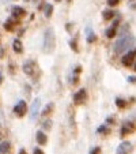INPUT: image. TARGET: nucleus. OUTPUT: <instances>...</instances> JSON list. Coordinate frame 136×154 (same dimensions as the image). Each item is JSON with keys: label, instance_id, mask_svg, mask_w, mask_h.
Returning a JSON list of instances; mask_svg holds the SVG:
<instances>
[{"label": "nucleus", "instance_id": "5701e85b", "mask_svg": "<svg viewBox=\"0 0 136 154\" xmlns=\"http://www.w3.org/2000/svg\"><path fill=\"white\" fill-rule=\"evenodd\" d=\"M119 3H120V0H107V4L110 7H116Z\"/></svg>", "mask_w": 136, "mask_h": 154}, {"label": "nucleus", "instance_id": "f257e3e1", "mask_svg": "<svg viewBox=\"0 0 136 154\" xmlns=\"http://www.w3.org/2000/svg\"><path fill=\"white\" fill-rule=\"evenodd\" d=\"M133 42H135V37H133V35H131V34L122 35V37L116 42L114 52H116L117 55H121V53H124L125 51H128L129 48H132Z\"/></svg>", "mask_w": 136, "mask_h": 154}, {"label": "nucleus", "instance_id": "72a5a7b5", "mask_svg": "<svg viewBox=\"0 0 136 154\" xmlns=\"http://www.w3.org/2000/svg\"><path fill=\"white\" fill-rule=\"evenodd\" d=\"M135 71H136V66H135Z\"/></svg>", "mask_w": 136, "mask_h": 154}, {"label": "nucleus", "instance_id": "bb28decb", "mask_svg": "<svg viewBox=\"0 0 136 154\" xmlns=\"http://www.w3.org/2000/svg\"><path fill=\"white\" fill-rule=\"evenodd\" d=\"M128 82H132V83H136V78H135V76H128Z\"/></svg>", "mask_w": 136, "mask_h": 154}, {"label": "nucleus", "instance_id": "1a4fd4ad", "mask_svg": "<svg viewBox=\"0 0 136 154\" xmlns=\"http://www.w3.org/2000/svg\"><path fill=\"white\" fill-rule=\"evenodd\" d=\"M25 14H26V11H25L22 7L15 6V7H12V10H11V17L14 20H19L20 18L25 17Z\"/></svg>", "mask_w": 136, "mask_h": 154}, {"label": "nucleus", "instance_id": "0eeeda50", "mask_svg": "<svg viewBox=\"0 0 136 154\" xmlns=\"http://www.w3.org/2000/svg\"><path fill=\"white\" fill-rule=\"evenodd\" d=\"M86 100H87V91H86V89H80V90H78L75 93V96H74V102H75L76 105L83 104Z\"/></svg>", "mask_w": 136, "mask_h": 154}, {"label": "nucleus", "instance_id": "f03ea898", "mask_svg": "<svg viewBox=\"0 0 136 154\" xmlns=\"http://www.w3.org/2000/svg\"><path fill=\"white\" fill-rule=\"evenodd\" d=\"M55 33H53V29L49 27V29L45 30L44 33V45H42V49L45 53H52L53 49H55Z\"/></svg>", "mask_w": 136, "mask_h": 154}, {"label": "nucleus", "instance_id": "6e6552de", "mask_svg": "<svg viewBox=\"0 0 136 154\" xmlns=\"http://www.w3.org/2000/svg\"><path fill=\"white\" fill-rule=\"evenodd\" d=\"M22 68H23V72L26 74V75L33 76V75H34V68H35V64H34V61H32V60H27V61H25V63H23V66H22Z\"/></svg>", "mask_w": 136, "mask_h": 154}, {"label": "nucleus", "instance_id": "c756f323", "mask_svg": "<svg viewBox=\"0 0 136 154\" xmlns=\"http://www.w3.org/2000/svg\"><path fill=\"white\" fill-rule=\"evenodd\" d=\"M19 154H27V153H26V151H25V150H23V149H22V150H20V151H19Z\"/></svg>", "mask_w": 136, "mask_h": 154}, {"label": "nucleus", "instance_id": "dca6fc26", "mask_svg": "<svg viewBox=\"0 0 136 154\" xmlns=\"http://www.w3.org/2000/svg\"><path fill=\"white\" fill-rule=\"evenodd\" d=\"M53 14V6L52 4H45V7H44V15H45V18H50Z\"/></svg>", "mask_w": 136, "mask_h": 154}, {"label": "nucleus", "instance_id": "2f4dec72", "mask_svg": "<svg viewBox=\"0 0 136 154\" xmlns=\"http://www.w3.org/2000/svg\"><path fill=\"white\" fill-rule=\"evenodd\" d=\"M25 2H33V0H25Z\"/></svg>", "mask_w": 136, "mask_h": 154}, {"label": "nucleus", "instance_id": "b1692460", "mask_svg": "<svg viewBox=\"0 0 136 154\" xmlns=\"http://www.w3.org/2000/svg\"><path fill=\"white\" fill-rule=\"evenodd\" d=\"M106 130H107V128L105 127V125H101V127H98L97 132H98V134H105V132H106Z\"/></svg>", "mask_w": 136, "mask_h": 154}, {"label": "nucleus", "instance_id": "20e7f679", "mask_svg": "<svg viewBox=\"0 0 136 154\" xmlns=\"http://www.w3.org/2000/svg\"><path fill=\"white\" fill-rule=\"evenodd\" d=\"M14 113L17 115L18 117H23L27 113V105L23 100H20V101L14 106Z\"/></svg>", "mask_w": 136, "mask_h": 154}, {"label": "nucleus", "instance_id": "c85d7f7f", "mask_svg": "<svg viewBox=\"0 0 136 154\" xmlns=\"http://www.w3.org/2000/svg\"><path fill=\"white\" fill-rule=\"evenodd\" d=\"M3 56H4V49L3 48H0V59L3 57Z\"/></svg>", "mask_w": 136, "mask_h": 154}, {"label": "nucleus", "instance_id": "473e14b6", "mask_svg": "<svg viewBox=\"0 0 136 154\" xmlns=\"http://www.w3.org/2000/svg\"><path fill=\"white\" fill-rule=\"evenodd\" d=\"M56 2H61V0H56Z\"/></svg>", "mask_w": 136, "mask_h": 154}, {"label": "nucleus", "instance_id": "393cba45", "mask_svg": "<svg viewBox=\"0 0 136 154\" xmlns=\"http://www.w3.org/2000/svg\"><path fill=\"white\" fill-rule=\"evenodd\" d=\"M75 44H76V40H71V41H70V45H71V48H72V49L75 51V52H78V48H76V45H75Z\"/></svg>", "mask_w": 136, "mask_h": 154}, {"label": "nucleus", "instance_id": "ddd939ff", "mask_svg": "<svg viewBox=\"0 0 136 154\" xmlns=\"http://www.w3.org/2000/svg\"><path fill=\"white\" fill-rule=\"evenodd\" d=\"M35 139H37V142L40 143V145H45L48 140L47 135L44 134L42 131H37V134H35Z\"/></svg>", "mask_w": 136, "mask_h": 154}, {"label": "nucleus", "instance_id": "9b49d317", "mask_svg": "<svg viewBox=\"0 0 136 154\" xmlns=\"http://www.w3.org/2000/svg\"><path fill=\"white\" fill-rule=\"evenodd\" d=\"M11 150V143L8 140H3L0 143V154H8Z\"/></svg>", "mask_w": 136, "mask_h": 154}, {"label": "nucleus", "instance_id": "cd10ccee", "mask_svg": "<svg viewBox=\"0 0 136 154\" xmlns=\"http://www.w3.org/2000/svg\"><path fill=\"white\" fill-rule=\"evenodd\" d=\"M34 154H44V151L41 149H34Z\"/></svg>", "mask_w": 136, "mask_h": 154}, {"label": "nucleus", "instance_id": "4468645a", "mask_svg": "<svg viewBox=\"0 0 136 154\" xmlns=\"http://www.w3.org/2000/svg\"><path fill=\"white\" fill-rule=\"evenodd\" d=\"M12 49H14L17 53H22V52H23V47H22V42H20L18 38L12 41Z\"/></svg>", "mask_w": 136, "mask_h": 154}, {"label": "nucleus", "instance_id": "a211bd4d", "mask_svg": "<svg viewBox=\"0 0 136 154\" xmlns=\"http://www.w3.org/2000/svg\"><path fill=\"white\" fill-rule=\"evenodd\" d=\"M102 17H104L105 20H110L114 17V11H112V10H105V11L102 12Z\"/></svg>", "mask_w": 136, "mask_h": 154}, {"label": "nucleus", "instance_id": "7c9ffc66", "mask_svg": "<svg viewBox=\"0 0 136 154\" xmlns=\"http://www.w3.org/2000/svg\"><path fill=\"white\" fill-rule=\"evenodd\" d=\"M3 82V75H2V72H0V83Z\"/></svg>", "mask_w": 136, "mask_h": 154}, {"label": "nucleus", "instance_id": "2eb2a0df", "mask_svg": "<svg viewBox=\"0 0 136 154\" xmlns=\"http://www.w3.org/2000/svg\"><path fill=\"white\" fill-rule=\"evenodd\" d=\"M86 33H87V42H89V44L94 42V41L97 40V37H95V34H94L93 29H91V27H90V26L86 29Z\"/></svg>", "mask_w": 136, "mask_h": 154}, {"label": "nucleus", "instance_id": "a878e982", "mask_svg": "<svg viewBox=\"0 0 136 154\" xmlns=\"http://www.w3.org/2000/svg\"><path fill=\"white\" fill-rule=\"evenodd\" d=\"M99 153H101V149H99V147H94L89 154H99Z\"/></svg>", "mask_w": 136, "mask_h": 154}, {"label": "nucleus", "instance_id": "423d86ee", "mask_svg": "<svg viewBox=\"0 0 136 154\" xmlns=\"http://www.w3.org/2000/svg\"><path fill=\"white\" fill-rule=\"evenodd\" d=\"M132 149H133L132 143L128 142V140H124V142H121L119 145V147H117V150H116V154H129Z\"/></svg>", "mask_w": 136, "mask_h": 154}, {"label": "nucleus", "instance_id": "7ed1b4c3", "mask_svg": "<svg viewBox=\"0 0 136 154\" xmlns=\"http://www.w3.org/2000/svg\"><path fill=\"white\" fill-rule=\"evenodd\" d=\"M135 59H136V51L132 49V51H129L128 53H125V55L122 56L121 63H122V66H125V67H131V66L133 64V61H135Z\"/></svg>", "mask_w": 136, "mask_h": 154}, {"label": "nucleus", "instance_id": "f3484780", "mask_svg": "<svg viewBox=\"0 0 136 154\" xmlns=\"http://www.w3.org/2000/svg\"><path fill=\"white\" fill-rule=\"evenodd\" d=\"M53 106H55V105H53V102H49V104H48L47 106L44 108V111L41 112V115H42V116H48L49 113H52Z\"/></svg>", "mask_w": 136, "mask_h": 154}, {"label": "nucleus", "instance_id": "f8f14e48", "mask_svg": "<svg viewBox=\"0 0 136 154\" xmlns=\"http://www.w3.org/2000/svg\"><path fill=\"white\" fill-rule=\"evenodd\" d=\"M117 26H119V20H116V22L113 23V26H112V27H109V29L106 30V37H107V38H113L114 35H116Z\"/></svg>", "mask_w": 136, "mask_h": 154}, {"label": "nucleus", "instance_id": "9d476101", "mask_svg": "<svg viewBox=\"0 0 136 154\" xmlns=\"http://www.w3.org/2000/svg\"><path fill=\"white\" fill-rule=\"evenodd\" d=\"M133 130H135V127L132 125V123H129V122L124 123L121 127V137H125V135H128V134H132Z\"/></svg>", "mask_w": 136, "mask_h": 154}, {"label": "nucleus", "instance_id": "412c9836", "mask_svg": "<svg viewBox=\"0 0 136 154\" xmlns=\"http://www.w3.org/2000/svg\"><path fill=\"white\" fill-rule=\"evenodd\" d=\"M42 125H44V128H45V130H50V127H52V120L47 119L45 122H42Z\"/></svg>", "mask_w": 136, "mask_h": 154}, {"label": "nucleus", "instance_id": "aec40b11", "mask_svg": "<svg viewBox=\"0 0 136 154\" xmlns=\"http://www.w3.org/2000/svg\"><path fill=\"white\" fill-rule=\"evenodd\" d=\"M74 117H75L74 111H70V124H71V127L75 130V120H74Z\"/></svg>", "mask_w": 136, "mask_h": 154}, {"label": "nucleus", "instance_id": "6ab92c4d", "mask_svg": "<svg viewBox=\"0 0 136 154\" xmlns=\"http://www.w3.org/2000/svg\"><path fill=\"white\" fill-rule=\"evenodd\" d=\"M15 23H17V22H12V19H8L6 23H4V29H6V30H12V29H14V25Z\"/></svg>", "mask_w": 136, "mask_h": 154}, {"label": "nucleus", "instance_id": "4be33fe9", "mask_svg": "<svg viewBox=\"0 0 136 154\" xmlns=\"http://www.w3.org/2000/svg\"><path fill=\"white\" fill-rule=\"evenodd\" d=\"M116 105L119 108H125V106H127V102H125L124 100H121V98H117L116 100Z\"/></svg>", "mask_w": 136, "mask_h": 154}, {"label": "nucleus", "instance_id": "39448f33", "mask_svg": "<svg viewBox=\"0 0 136 154\" xmlns=\"http://www.w3.org/2000/svg\"><path fill=\"white\" fill-rule=\"evenodd\" d=\"M40 108H41V100L35 98L34 101H33L32 106H30V119L32 120L37 119L38 113H40Z\"/></svg>", "mask_w": 136, "mask_h": 154}]
</instances>
